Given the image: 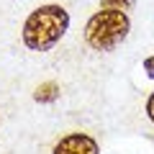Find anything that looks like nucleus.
I'll use <instances>...</instances> for the list:
<instances>
[{"label": "nucleus", "mask_w": 154, "mask_h": 154, "mask_svg": "<svg viewBox=\"0 0 154 154\" xmlns=\"http://www.w3.org/2000/svg\"><path fill=\"white\" fill-rule=\"evenodd\" d=\"M128 31H131V18L123 11H105V8H100L85 23V44L95 51H110L126 41Z\"/></svg>", "instance_id": "obj_2"}, {"label": "nucleus", "mask_w": 154, "mask_h": 154, "mask_svg": "<svg viewBox=\"0 0 154 154\" xmlns=\"http://www.w3.org/2000/svg\"><path fill=\"white\" fill-rule=\"evenodd\" d=\"M144 72H146V77H149V80H154V54L144 59Z\"/></svg>", "instance_id": "obj_6"}, {"label": "nucleus", "mask_w": 154, "mask_h": 154, "mask_svg": "<svg viewBox=\"0 0 154 154\" xmlns=\"http://www.w3.org/2000/svg\"><path fill=\"white\" fill-rule=\"evenodd\" d=\"M33 100H38V103H51V100H57V85L54 82L38 85L36 93H33Z\"/></svg>", "instance_id": "obj_4"}, {"label": "nucleus", "mask_w": 154, "mask_h": 154, "mask_svg": "<svg viewBox=\"0 0 154 154\" xmlns=\"http://www.w3.org/2000/svg\"><path fill=\"white\" fill-rule=\"evenodd\" d=\"M51 154H100V146H98V141H95L90 134L77 131V134L62 136Z\"/></svg>", "instance_id": "obj_3"}, {"label": "nucleus", "mask_w": 154, "mask_h": 154, "mask_svg": "<svg viewBox=\"0 0 154 154\" xmlns=\"http://www.w3.org/2000/svg\"><path fill=\"white\" fill-rule=\"evenodd\" d=\"M69 31V13L67 8L49 3V5H38L31 11V16L23 21L21 38L26 49L31 51H49L62 41V36Z\"/></svg>", "instance_id": "obj_1"}, {"label": "nucleus", "mask_w": 154, "mask_h": 154, "mask_svg": "<svg viewBox=\"0 0 154 154\" xmlns=\"http://www.w3.org/2000/svg\"><path fill=\"white\" fill-rule=\"evenodd\" d=\"M136 5V0H100V8H105V11H131V8Z\"/></svg>", "instance_id": "obj_5"}, {"label": "nucleus", "mask_w": 154, "mask_h": 154, "mask_svg": "<svg viewBox=\"0 0 154 154\" xmlns=\"http://www.w3.org/2000/svg\"><path fill=\"white\" fill-rule=\"evenodd\" d=\"M146 116H149V121L154 123V93L149 95V100H146Z\"/></svg>", "instance_id": "obj_7"}]
</instances>
